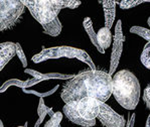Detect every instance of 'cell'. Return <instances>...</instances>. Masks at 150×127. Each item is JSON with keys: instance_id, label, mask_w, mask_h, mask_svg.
<instances>
[{"instance_id": "24", "label": "cell", "mask_w": 150, "mask_h": 127, "mask_svg": "<svg viewBox=\"0 0 150 127\" xmlns=\"http://www.w3.org/2000/svg\"><path fill=\"white\" fill-rule=\"evenodd\" d=\"M147 22H148V24H149V27H150V16L148 17V20H147Z\"/></svg>"}, {"instance_id": "1", "label": "cell", "mask_w": 150, "mask_h": 127, "mask_svg": "<svg viewBox=\"0 0 150 127\" xmlns=\"http://www.w3.org/2000/svg\"><path fill=\"white\" fill-rule=\"evenodd\" d=\"M112 95V76L100 70H88L74 76L63 87L62 99L64 103L76 102L91 97L105 103Z\"/></svg>"}, {"instance_id": "12", "label": "cell", "mask_w": 150, "mask_h": 127, "mask_svg": "<svg viewBox=\"0 0 150 127\" xmlns=\"http://www.w3.org/2000/svg\"><path fill=\"white\" fill-rule=\"evenodd\" d=\"M112 38H113L112 32L107 27H102V28H100V31L97 32V41H98V45L104 52L107 48H109L111 43H112Z\"/></svg>"}, {"instance_id": "26", "label": "cell", "mask_w": 150, "mask_h": 127, "mask_svg": "<svg viewBox=\"0 0 150 127\" xmlns=\"http://www.w3.org/2000/svg\"><path fill=\"white\" fill-rule=\"evenodd\" d=\"M59 127H61V126H59Z\"/></svg>"}, {"instance_id": "17", "label": "cell", "mask_w": 150, "mask_h": 127, "mask_svg": "<svg viewBox=\"0 0 150 127\" xmlns=\"http://www.w3.org/2000/svg\"><path fill=\"white\" fill-rule=\"evenodd\" d=\"M11 86H17V87L25 89V87H26V81H20V80H16V79H11L9 81H6V82L0 87V93L6 91L7 88Z\"/></svg>"}, {"instance_id": "25", "label": "cell", "mask_w": 150, "mask_h": 127, "mask_svg": "<svg viewBox=\"0 0 150 127\" xmlns=\"http://www.w3.org/2000/svg\"><path fill=\"white\" fill-rule=\"evenodd\" d=\"M19 127H24V126H19Z\"/></svg>"}, {"instance_id": "13", "label": "cell", "mask_w": 150, "mask_h": 127, "mask_svg": "<svg viewBox=\"0 0 150 127\" xmlns=\"http://www.w3.org/2000/svg\"><path fill=\"white\" fill-rule=\"evenodd\" d=\"M83 25H84V28L86 31L87 34L89 35V38L91 40V43H93V45L95 47L101 54H105V52L99 47L98 45V41H97V33L94 31V27H93V22H92V19L90 17H85L84 18V21H83Z\"/></svg>"}, {"instance_id": "18", "label": "cell", "mask_w": 150, "mask_h": 127, "mask_svg": "<svg viewBox=\"0 0 150 127\" xmlns=\"http://www.w3.org/2000/svg\"><path fill=\"white\" fill-rule=\"evenodd\" d=\"M144 2H150V1L149 0H122V1H119L118 3L121 9H130L139 5L141 3H144Z\"/></svg>"}, {"instance_id": "10", "label": "cell", "mask_w": 150, "mask_h": 127, "mask_svg": "<svg viewBox=\"0 0 150 127\" xmlns=\"http://www.w3.org/2000/svg\"><path fill=\"white\" fill-rule=\"evenodd\" d=\"M16 55L15 43L7 41V43H0V72L8 64L9 61Z\"/></svg>"}, {"instance_id": "15", "label": "cell", "mask_w": 150, "mask_h": 127, "mask_svg": "<svg viewBox=\"0 0 150 127\" xmlns=\"http://www.w3.org/2000/svg\"><path fill=\"white\" fill-rule=\"evenodd\" d=\"M130 32L141 36L142 38H144V40H146L148 43H150V28L148 29V28H145V27L135 25V26H132L130 28Z\"/></svg>"}, {"instance_id": "2", "label": "cell", "mask_w": 150, "mask_h": 127, "mask_svg": "<svg viewBox=\"0 0 150 127\" xmlns=\"http://www.w3.org/2000/svg\"><path fill=\"white\" fill-rule=\"evenodd\" d=\"M140 84L137 77L128 70H121L112 77V94L120 105L134 110L140 99Z\"/></svg>"}, {"instance_id": "7", "label": "cell", "mask_w": 150, "mask_h": 127, "mask_svg": "<svg viewBox=\"0 0 150 127\" xmlns=\"http://www.w3.org/2000/svg\"><path fill=\"white\" fill-rule=\"evenodd\" d=\"M125 41V36L123 34L122 29V21L117 20V24L115 26V33H114V41H113V48L112 54H111V61H110V69L109 75L113 76L116 71L117 67L119 65L120 57H121L122 52H123V45Z\"/></svg>"}, {"instance_id": "22", "label": "cell", "mask_w": 150, "mask_h": 127, "mask_svg": "<svg viewBox=\"0 0 150 127\" xmlns=\"http://www.w3.org/2000/svg\"><path fill=\"white\" fill-rule=\"evenodd\" d=\"M146 127H150V115L148 117V120H147V122H146Z\"/></svg>"}, {"instance_id": "20", "label": "cell", "mask_w": 150, "mask_h": 127, "mask_svg": "<svg viewBox=\"0 0 150 127\" xmlns=\"http://www.w3.org/2000/svg\"><path fill=\"white\" fill-rule=\"evenodd\" d=\"M15 53H16V56L19 59V61L21 62L22 66H23L24 68H26V66H27L26 57H25L23 50H22L21 45H20L19 43H15Z\"/></svg>"}, {"instance_id": "4", "label": "cell", "mask_w": 150, "mask_h": 127, "mask_svg": "<svg viewBox=\"0 0 150 127\" xmlns=\"http://www.w3.org/2000/svg\"><path fill=\"white\" fill-rule=\"evenodd\" d=\"M70 57V59H78L86 63L91 70H96V66L92 59L85 50L71 47H57L50 48H43L42 52L35 55L32 57L33 63H40L50 59H59V57Z\"/></svg>"}, {"instance_id": "11", "label": "cell", "mask_w": 150, "mask_h": 127, "mask_svg": "<svg viewBox=\"0 0 150 127\" xmlns=\"http://www.w3.org/2000/svg\"><path fill=\"white\" fill-rule=\"evenodd\" d=\"M102 3L104 9V16H105V27L111 28L114 23L116 17V4L118 3L114 0H103L100 1Z\"/></svg>"}, {"instance_id": "6", "label": "cell", "mask_w": 150, "mask_h": 127, "mask_svg": "<svg viewBox=\"0 0 150 127\" xmlns=\"http://www.w3.org/2000/svg\"><path fill=\"white\" fill-rule=\"evenodd\" d=\"M100 101L91 97H85L75 102V108L78 115L88 121L96 120L100 112Z\"/></svg>"}, {"instance_id": "14", "label": "cell", "mask_w": 150, "mask_h": 127, "mask_svg": "<svg viewBox=\"0 0 150 127\" xmlns=\"http://www.w3.org/2000/svg\"><path fill=\"white\" fill-rule=\"evenodd\" d=\"M42 28H43V32H45V34L55 38V36L59 35V33H61V31H62V28H63V25H62L61 21H59V17H57L55 19L52 20V21L42 25Z\"/></svg>"}, {"instance_id": "16", "label": "cell", "mask_w": 150, "mask_h": 127, "mask_svg": "<svg viewBox=\"0 0 150 127\" xmlns=\"http://www.w3.org/2000/svg\"><path fill=\"white\" fill-rule=\"evenodd\" d=\"M140 61L145 68L150 70V43H147L143 48L141 56H140Z\"/></svg>"}, {"instance_id": "21", "label": "cell", "mask_w": 150, "mask_h": 127, "mask_svg": "<svg viewBox=\"0 0 150 127\" xmlns=\"http://www.w3.org/2000/svg\"><path fill=\"white\" fill-rule=\"evenodd\" d=\"M142 98H143V102H144L146 108L150 110V85H148V86L144 89Z\"/></svg>"}, {"instance_id": "8", "label": "cell", "mask_w": 150, "mask_h": 127, "mask_svg": "<svg viewBox=\"0 0 150 127\" xmlns=\"http://www.w3.org/2000/svg\"><path fill=\"white\" fill-rule=\"evenodd\" d=\"M97 118L105 127H125V119L122 115L115 112L109 105L101 102L100 112Z\"/></svg>"}, {"instance_id": "9", "label": "cell", "mask_w": 150, "mask_h": 127, "mask_svg": "<svg viewBox=\"0 0 150 127\" xmlns=\"http://www.w3.org/2000/svg\"><path fill=\"white\" fill-rule=\"evenodd\" d=\"M64 113L66 115V117L73 123H75L76 125H80L82 127H93L96 125V120H92V121H88L85 120L78 115L77 111L75 108V102H70L67 103L63 108Z\"/></svg>"}, {"instance_id": "5", "label": "cell", "mask_w": 150, "mask_h": 127, "mask_svg": "<svg viewBox=\"0 0 150 127\" xmlns=\"http://www.w3.org/2000/svg\"><path fill=\"white\" fill-rule=\"evenodd\" d=\"M23 12L24 5L19 0H0V31L13 28Z\"/></svg>"}, {"instance_id": "3", "label": "cell", "mask_w": 150, "mask_h": 127, "mask_svg": "<svg viewBox=\"0 0 150 127\" xmlns=\"http://www.w3.org/2000/svg\"><path fill=\"white\" fill-rule=\"evenodd\" d=\"M21 2L41 25L55 19L63 8L75 9L82 3L80 0H23Z\"/></svg>"}, {"instance_id": "19", "label": "cell", "mask_w": 150, "mask_h": 127, "mask_svg": "<svg viewBox=\"0 0 150 127\" xmlns=\"http://www.w3.org/2000/svg\"><path fill=\"white\" fill-rule=\"evenodd\" d=\"M62 120H63V114L61 112H54V114L50 117L43 127H59Z\"/></svg>"}, {"instance_id": "23", "label": "cell", "mask_w": 150, "mask_h": 127, "mask_svg": "<svg viewBox=\"0 0 150 127\" xmlns=\"http://www.w3.org/2000/svg\"><path fill=\"white\" fill-rule=\"evenodd\" d=\"M0 127H4L3 122H2V120H1V119H0Z\"/></svg>"}]
</instances>
